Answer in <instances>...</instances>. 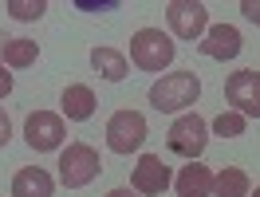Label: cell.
<instances>
[{
	"label": "cell",
	"mask_w": 260,
	"mask_h": 197,
	"mask_svg": "<svg viewBox=\"0 0 260 197\" xmlns=\"http://www.w3.org/2000/svg\"><path fill=\"white\" fill-rule=\"evenodd\" d=\"M24 138H28V146L40 150V154L59 150V142L67 138L63 118L51 115V111H32V115H28V122H24Z\"/></svg>",
	"instance_id": "cell-7"
},
{
	"label": "cell",
	"mask_w": 260,
	"mask_h": 197,
	"mask_svg": "<svg viewBox=\"0 0 260 197\" xmlns=\"http://www.w3.org/2000/svg\"><path fill=\"white\" fill-rule=\"evenodd\" d=\"M8 12H12V16L16 20H40L44 16V12H48V4H44V0H8Z\"/></svg>",
	"instance_id": "cell-18"
},
{
	"label": "cell",
	"mask_w": 260,
	"mask_h": 197,
	"mask_svg": "<svg viewBox=\"0 0 260 197\" xmlns=\"http://www.w3.org/2000/svg\"><path fill=\"white\" fill-rule=\"evenodd\" d=\"M174 44H170V36L162 28H142V32L130 36V59L134 67H142V71H162V67L174 63Z\"/></svg>",
	"instance_id": "cell-2"
},
{
	"label": "cell",
	"mask_w": 260,
	"mask_h": 197,
	"mask_svg": "<svg viewBox=\"0 0 260 197\" xmlns=\"http://www.w3.org/2000/svg\"><path fill=\"white\" fill-rule=\"evenodd\" d=\"M146 142V118L138 111H114L107 122V146L114 154H130Z\"/></svg>",
	"instance_id": "cell-6"
},
{
	"label": "cell",
	"mask_w": 260,
	"mask_h": 197,
	"mask_svg": "<svg viewBox=\"0 0 260 197\" xmlns=\"http://www.w3.org/2000/svg\"><path fill=\"white\" fill-rule=\"evenodd\" d=\"M12 95V75H8V67L0 63V98H8Z\"/></svg>",
	"instance_id": "cell-21"
},
{
	"label": "cell",
	"mask_w": 260,
	"mask_h": 197,
	"mask_svg": "<svg viewBox=\"0 0 260 197\" xmlns=\"http://www.w3.org/2000/svg\"><path fill=\"white\" fill-rule=\"evenodd\" d=\"M99 150L87 146V142H71V146L59 154V181H63L67 189H83V185H91L99 178Z\"/></svg>",
	"instance_id": "cell-3"
},
{
	"label": "cell",
	"mask_w": 260,
	"mask_h": 197,
	"mask_svg": "<svg viewBox=\"0 0 260 197\" xmlns=\"http://www.w3.org/2000/svg\"><path fill=\"white\" fill-rule=\"evenodd\" d=\"M166 20H170V32L178 40H201L209 32V12L197 0H170L166 4Z\"/></svg>",
	"instance_id": "cell-5"
},
{
	"label": "cell",
	"mask_w": 260,
	"mask_h": 197,
	"mask_svg": "<svg viewBox=\"0 0 260 197\" xmlns=\"http://www.w3.org/2000/svg\"><path fill=\"white\" fill-rule=\"evenodd\" d=\"M248 174L237 170V166H225L213 174V197H248Z\"/></svg>",
	"instance_id": "cell-15"
},
{
	"label": "cell",
	"mask_w": 260,
	"mask_h": 197,
	"mask_svg": "<svg viewBox=\"0 0 260 197\" xmlns=\"http://www.w3.org/2000/svg\"><path fill=\"white\" fill-rule=\"evenodd\" d=\"M225 98H229V107H237V115L260 118V75L256 71H237V75H229Z\"/></svg>",
	"instance_id": "cell-9"
},
{
	"label": "cell",
	"mask_w": 260,
	"mask_h": 197,
	"mask_svg": "<svg viewBox=\"0 0 260 197\" xmlns=\"http://www.w3.org/2000/svg\"><path fill=\"white\" fill-rule=\"evenodd\" d=\"M107 197H138V193H134V189H111Z\"/></svg>",
	"instance_id": "cell-22"
},
{
	"label": "cell",
	"mask_w": 260,
	"mask_h": 197,
	"mask_svg": "<svg viewBox=\"0 0 260 197\" xmlns=\"http://www.w3.org/2000/svg\"><path fill=\"white\" fill-rule=\"evenodd\" d=\"M170 166L162 162V154H142L138 166H134V174H130V189L138 197H158L170 189Z\"/></svg>",
	"instance_id": "cell-8"
},
{
	"label": "cell",
	"mask_w": 260,
	"mask_h": 197,
	"mask_svg": "<svg viewBox=\"0 0 260 197\" xmlns=\"http://www.w3.org/2000/svg\"><path fill=\"white\" fill-rule=\"evenodd\" d=\"M91 67H95L103 79H111V83L126 79V55H122L118 48H95L91 51Z\"/></svg>",
	"instance_id": "cell-14"
},
{
	"label": "cell",
	"mask_w": 260,
	"mask_h": 197,
	"mask_svg": "<svg viewBox=\"0 0 260 197\" xmlns=\"http://www.w3.org/2000/svg\"><path fill=\"white\" fill-rule=\"evenodd\" d=\"M201 98V79L193 71H174V75H162V79L150 87V107L154 111H166V115H178L185 107H193Z\"/></svg>",
	"instance_id": "cell-1"
},
{
	"label": "cell",
	"mask_w": 260,
	"mask_h": 197,
	"mask_svg": "<svg viewBox=\"0 0 260 197\" xmlns=\"http://www.w3.org/2000/svg\"><path fill=\"white\" fill-rule=\"evenodd\" d=\"M244 126H248V122H244V115H237V111H221V115L213 118V130L221 134V138H241Z\"/></svg>",
	"instance_id": "cell-17"
},
{
	"label": "cell",
	"mask_w": 260,
	"mask_h": 197,
	"mask_svg": "<svg viewBox=\"0 0 260 197\" xmlns=\"http://www.w3.org/2000/svg\"><path fill=\"white\" fill-rule=\"evenodd\" d=\"M36 59H40L36 40H4V48H0V63L4 67H32Z\"/></svg>",
	"instance_id": "cell-16"
},
{
	"label": "cell",
	"mask_w": 260,
	"mask_h": 197,
	"mask_svg": "<svg viewBox=\"0 0 260 197\" xmlns=\"http://www.w3.org/2000/svg\"><path fill=\"white\" fill-rule=\"evenodd\" d=\"M201 55H209V59H237L241 55V32L233 28V24H213L209 32L201 36Z\"/></svg>",
	"instance_id": "cell-10"
},
{
	"label": "cell",
	"mask_w": 260,
	"mask_h": 197,
	"mask_svg": "<svg viewBox=\"0 0 260 197\" xmlns=\"http://www.w3.org/2000/svg\"><path fill=\"white\" fill-rule=\"evenodd\" d=\"M51 193H55V181H51L48 170H40V166L16 170V178H12V197H51Z\"/></svg>",
	"instance_id": "cell-11"
},
{
	"label": "cell",
	"mask_w": 260,
	"mask_h": 197,
	"mask_svg": "<svg viewBox=\"0 0 260 197\" xmlns=\"http://www.w3.org/2000/svg\"><path fill=\"white\" fill-rule=\"evenodd\" d=\"M166 146L174 150V154H181V158L197 162L201 150L209 146V122L201 115H181L178 122L170 126V134H166Z\"/></svg>",
	"instance_id": "cell-4"
},
{
	"label": "cell",
	"mask_w": 260,
	"mask_h": 197,
	"mask_svg": "<svg viewBox=\"0 0 260 197\" xmlns=\"http://www.w3.org/2000/svg\"><path fill=\"white\" fill-rule=\"evenodd\" d=\"M8 138H12V122H8V111L0 107V150L8 146Z\"/></svg>",
	"instance_id": "cell-20"
},
{
	"label": "cell",
	"mask_w": 260,
	"mask_h": 197,
	"mask_svg": "<svg viewBox=\"0 0 260 197\" xmlns=\"http://www.w3.org/2000/svg\"><path fill=\"white\" fill-rule=\"evenodd\" d=\"M59 107H63V115L71 122H87V118L95 115V91L87 83H71L63 95H59Z\"/></svg>",
	"instance_id": "cell-13"
},
{
	"label": "cell",
	"mask_w": 260,
	"mask_h": 197,
	"mask_svg": "<svg viewBox=\"0 0 260 197\" xmlns=\"http://www.w3.org/2000/svg\"><path fill=\"white\" fill-rule=\"evenodd\" d=\"M248 197H260V185H256V189H252V193H248Z\"/></svg>",
	"instance_id": "cell-23"
},
{
	"label": "cell",
	"mask_w": 260,
	"mask_h": 197,
	"mask_svg": "<svg viewBox=\"0 0 260 197\" xmlns=\"http://www.w3.org/2000/svg\"><path fill=\"white\" fill-rule=\"evenodd\" d=\"M241 12H244V16H248V20H252V24L260 28V0H241Z\"/></svg>",
	"instance_id": "cell-19"
},
{
	"label": "cell",
	"mask_w": 260,
	"mask_h": 197,
	"mask_svg": "<svg viewBox=\"0 0 260 197\" xmlns=\"http://www.w3.org/2000/svg\"><path fill=\"white\" fill-rule=\"evenodd\" d=\"M174 189H178V197H209L213 193V170L201 162H189L174 178Z\"/></svg>",
	"instance_id": "cell-12"
}]
</instances>
